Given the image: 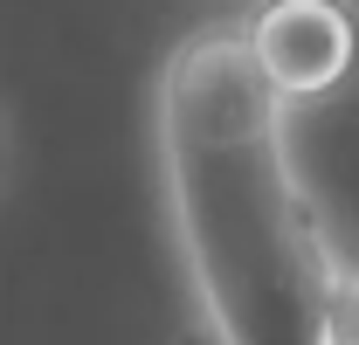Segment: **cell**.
Segmentation results:
<instances>
[{
    "mask_svg": "<svg viewBox=\"0 0 359 345\" xmlns=\"http://www.w3.org/2000/svg\"><path fill=\"white\" fill-rule=\"evenodd\" d=\"M242 35H249L263 83L283 104H311L325 90H339L359 55V21L346 0H263L242 21Z\"/></svg>",
    "mask_w": 359,
    "mask_h": 345,
    "instance_id": "7a4b0ae2",
    "label": "cell"
},
{
    "mask_svg": "<svg viewBox=\"0 0 359 345\" xmlns=\"http://www.w3.org/2000/svg\"><path fill=\"white\" fill-rule=\"evenodd\" d=\"M318 345H359V262H339V269H332L325 318H318Z\"/></svg>",
    "mask_w": 359,
    "mask_h": 345,
    "instance_id": "3957f363",
    "label": "cell"
},
{
    "mask_svg": "<svg viewBox=\"0 0 359 345\" xmlns=\"http://www.w3.org/2000/svg\"><path fill=\"white\" fill-rule=\"evenodd\" d=\"M283 111L242 21L194 28L152 90L173 242L215 345H318L339 262L290 166Z\"/></svg>",
    "mask_w": 359,
    "mask_h": 345,
    "instance_id": "6da1fadb",
    "label": "cell"
},
{
    "mask_svg": "<svg viewBox=\"0 0 359 345\" xmlns=\"http://www.w3.org/2000/svg\"><path fill=\"white\" fill-rule=\"evenodd\" d=\"M201 345H215V339H208V332H201Z\"/></svg>",
    "mask_w": 359,
    "mask_h": 345,
    "instance_id": "5b68a950",
    "label": "cell"
},
{
    "mask_svg": "<svg viewBox=\"0 0 359 345\" xmlns=\"http://www.w3.org/2000/svg\"><path fill=\"white\" fill-rule=\"evenodd\" d=\"M7 180H14V131L0 118V194H7Z\"/></svg>",
    "mask_w": 359,
    "mask_h": 345,
    "instance_id": "277c9868",
    "label": "cell"
}]
</instances>
